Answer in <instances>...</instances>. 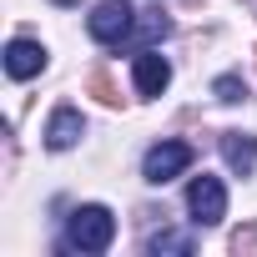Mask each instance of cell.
Returning <instances> with one entry per match:
<instances>
[{
    "label": "cell",
    "instance_id": "obj_1",
    "mask_svg": "<svg viewBox=\"0 0 257 257\" xmlns=\"http://www.w3.org/2000/svg\"><path fill=\"white\" fill-rule=\"evenodd\" d=\"M111 237H116V217H111V207H101V202H86V207H76L71 212V222H66V247L71 252H106L111 247Z\"/></svg>",
    "mask_w": 257,
    "mask_h": 257
},
{
    "label": "cell",
    "instance_id": "obj_2",
    "mask_svg": "<svg viewBox=\"0 0 257 257\" xmlns=\"http://www.w3.org/2000/svg\"><path fill=\"white\" fill-rule=\"evenodd\" d=\"M137 16L142 11H132V0H101V6L91 11V21H86V31L101 46H121L126 36L137 31Z\"/></svg>",
    "mask_w": 257,
    "mask_h": 257
},
{
    "label": "cell",
    "instance_id": "obj_3",
    "mask_svg": "<svg viewBox=\"0 0 257 257\" xmlns=\"http://www.w3.org/2000/svg\"><path fill=\"white\" fill-rule=\"evenodd\" d=\"M187 212H192V222L197 227H217L222 217H227V187L217 182V177H192V187H187Z\"/></svg>",
    "mask_w": 257,
    "mask_h": 257
},
{
    "label": "cell",
    "instance_id": "obj_4",
    "mask_svg": "<svg viewBox=\"0 0 257 257\" xmlns=\"http://www.w3.org/2000/svg\"><path fill=\"white\" fill-rule=\"evenodd\" d=\"M192 167V147L187 142H157L152 152H147V162H142V177L152 182V187H167L172 177H182Z\"/></svg>",
    "mask_w": 257,
    "mask_h": 257
},
{
    "label": "cell",
    "instance_id": "obj_5",
    "mask_svg": "<svg viewBox=\"0 0 257 257\" xmlns=\"http://www.w3.org/2000/svg\"><path fill=\"white\" fill-rule=\"evenodd\" d=\"M46 71V46L41 41H11L6 46V76L11 81H31V76H41Z\"/></svg>",
    "mask_w": 257,
    "mask_h": 257
},
{
    "label": "cell",
    "instance_id": "obj_6",
    "mask_svg": "<svg viewBox=\"0 0 257 257\" xmlns=\"http://www.w3.org/2000/svg\"><path fill=\"white\" fill-rule=\"evenodd\" d=\"M81 137H86L81 111H76V106H56V111H51V121H46V147H51V152H71Z\"/></svg>",
    "mask_w": 257,
    "mask_h": 257
},
{
    "label": "cell",
    "instance_id": "obj_7",
    "mask_svg": "<svg viewBox=\"0 0 257 257\" xmlns=\"http://www.w3.org/2000/svg\"><path fill=\"white\" fill-rule=\"evenodd\" d=\"M132 81H137V91H142V96H162V91L172 86V66H167V56L142 51V56L132 61Z\"/></svg>",
    "mask_w": 257,
    "mask_h": 257
},
{
    "label": "cell",
    "instance_id": "obj_8",
    "mask_svg": "<svg viewBox=\"0 0 257 257\" xmlns=\"http://www.w3.org/2000/svg\"><path fill=\"white\" fill-rule=\"evenodd\" d=\"M222 162H227L237 177H247V172L257 167V137H252V132H222Z\"/></svg>",
    "mask_w": 257,
    "mask_h": 257
},
{
    "label": "cell",
    "instance_id": "obj_9",
    "mask_svg": "<svg viewBox=\"0 0 257 257\" xmlns=\"http://www.w3.org/2000/svg\"><path fill=\"white\" fill-rule=\"evenodd\" d=\"M147 252H152V257H192V252H197V237H192V232L162 227V232L147 237Z\"/></svg>",
    "mask_w": 257,
    "mask_h": 257
},
{
    "label": "cell",
    "instance_id": "obj_10",
    "mask_svg": "<svg viewBox=\"0 0 257 257\" xmlns=\"http://www.w3.org/2000/svg\"><path fill=\"white\" fill-rule=\"evenodd\" d=\"M212 96H217V101H242L247 86H242V76H217V81H212Z\"/></svg>",
    "mask_w": 257,
    "mask_h": 257
},
{
    "label": "cell",
    "instance_id": "obj_11",
    "mask_svg": "<svg viewBox=\"0 0 257 257\" xmlns=\"http://www.w3.org/2000/svg\"><path fill=\"white\" fill-rule=\"evenodd\" d=\"M137 36H142V41H157V36H172V21H167V16H142V21H137Z\"/></svg>",
    "mask_w": 257,
    "mask_h": 257
},
{
    "label": "cell",
    "instance_id": "obj_12",
    "mask_svg": "<svg viewBox=\"0 0 257 257\" xmlns=\"http://www.w3.org/2000/svg\"><path fill=\"white\" fill-rule=\"evenodd\" d=\"M91 91H96V96H101V101H106V106H116V101H121V96H116V86H111V76H106V71H91Z\"/></svg>",
    "mask_w": 257,
    "mask_h": 257
},
{
    "label": "cell",
    "instance_id": "obj_13",
    "mask_svg": "<svg viewBox=\"0 0 257 257\" xmlns=\"http://www.w3.org/2000/svg\"><path fill=\"white\" fill-rule=\"evenodd\" d=\"M56 6H76V0H56Z\"/></svg>",
    "mask_w": 257,
    "mask_h": 257
}]
</instances>
